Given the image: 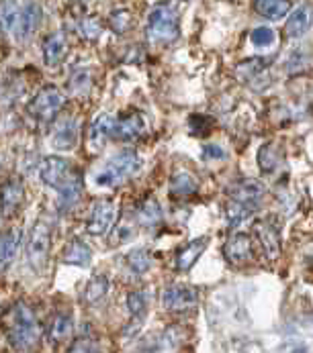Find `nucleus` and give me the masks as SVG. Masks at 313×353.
<instances>
[{
  "label": "nucleus",
  "instance_id": "79ce46f5",
  "mask_svg": "<svg viewBox=\"0 0 313 353\" xmlns=\"http://www.w3.org/2000/svg\"><path fill=\"white\" fill-rule=\"evenodd\" d=\"M74 2H88V0H74Z\"/></svg>",
  "mask_w": 313,
  "mask_h": 353
},
{
  "label": "nucleus",
  "instance_id": "72a5a7b5",
  "mask_svg": "<svg viewBox=\"0 0 313 353\" xmlns=\"http://www.w3.org/2000/svg\"><path fill=\"white\" fill-rule=\"evenodd\" d=\"M93 78H91V72H78V74H74L72 78H70V90H72V94L74 97H84V94H88L91 92V88H93V82H91Z\"/></svg>",
  "mask_w": 313,
  "mask_h": 353
},
{
  "label": "nucleus",
  "instance_id": "7c9ffc66",
  "mask_svg": "<svg viewBox=\"0 0 313 353\" xmlns=\"http://www.w3.org/2000/svg\"><path fill=\"white\" fill-rule=\"evenodd\" d=\"M19 17H21V6L15 0H4L2 2V27L6 33L15 35V29L19 25Z\"/></svg>",
  "mask_w": 313,
  "mask_h": 353
},
{
  "label": "nucleus",
  "instance_id": "6e6552de",
  "mask_svg": "<svg viewBox=\"0 0 313 353\" xmlns=\"http://www.w3.org/2000/svg\"><path fill=\"white\" fill-rule=\"evenodd\" d=\"M41 21H44V10L41 6L35 2V0H25V4L21 6V17H19V25L15 29V39L25 43L29 41L37 29L41 27Z\"/></svg>",
  "mask_w": 313,
  "mask_h": 353
},
{
  "label": "nucleus",
  "instance_id": "39448f33",
  "mask_svg": "<svg viewBox=\"0 0 313 353\" xmlns=\"http://www.w3.org/2000/svg\"><path fill=\"white\" fill-rule=\"evenodd\" d=\"M64 104H66L64 92L55 86H46L33 97V101L27 104V112L41 125H50L52 121H55V117L59 114Z\"/></svg>",
  "mask_w": 313,
  "mask_h": 353
},
{
  "label": "nucleus",
  "instance_id": "4be33fe9",
  "mask_svg": "<svg viewBox=\"0 0 313 353\" xmlns=\"http://www.w3.org/2000/svg\"><path fill=\"white\" fill-rule=\"evenodd\" d=\"M93 259V250L82 241V239H72L70 245L66 248V252L61 255V261L68 265H80L86 268Z\"/></svg>",
  "mask_w": 313,
  "mask_h": 353
},
{
  "label": "nucleus",
  "instance_id": "412c9836",
  "mask_svg": "<svg viewBox=\"0 0 313 353\" xmlns=\"http://www.w3.org/2000/svg\"><path fill=\"white\" fill-rule=\"evenodd\" d=\"M197 190H199V180H197V176H193L189 172H178L170 178V196H174V199L193 196Z\"/></svg>",
  "mask_w": 313,
  "mask_h": 353
},
{
  "label": "nucleus",
  "instance_id": "1a4fd4ad",
  "mask_svg": "<svg viewBox=\"0 0 313 353\" xmlns=\"http://www.w3.org/2000/svg\"><path fill=\"white\" fill-rule=\"evenodd\" d=\"M254 237L268 261L281 257V231L270 219H262L254 225Z\"/></svg>",
  "mask_w": 313,
  "mask_h": 353
},
{
  "label": "nucleus",
  "instance_id": "0eeeda50",
  "mask_svg": "<svg viewBox=\"0 0 313 353\" xmlns=\"http://www.w3.org/2000/svg\"><path fill=\"white\" fill-rule=\"evenodd\" d=\"M162 303L170 312H191L199 304V290L184 284H172L164 290Z\"/></svg>",
  "mask_w": 313,
  "mask_h": 353
},
{
  "label": "nucleus",
  "instance_id": "bb28decb",
  "mask_svg": "<svg viewBox=\"0 0 313 353\" xmlns=\"http://www.w3.org/2000/svg\"><path fill=\"white\" fill-rule=\"evenodd\" d=\"M72 327H74L72 316H70L68 312H57V314L53 316L50 329H48V335H50V339H52L53 343H59V341H64V339L70 337Z\"/></svg>",
  "mask_w": 313,
  "mask_h": 353
},
{
  "label": "nucleus",
  "instance_id": "f257e3e1",
  "mask_svg": "<svg viewBox=\"0 0 313 353\" xmlns=\"http://www.w3.org/2000/svg\"><path fill=\"white\" fill-rule=\"evenodd\" d=\"M44 329L37 321L31 306L25 303H17L10 308V325H8V343L15 350L27 352L33 350L41 341Z\"/></svg>",
  "mask_w": 313,
  "mask_h": 353
},
{
  "label": "nucleus",
  "instance_id": "5701e85b",
  "mask_svg": "<svg viewBox=\"0 0 313 353\" xmlns=\"http://www.w3.org/2000/svg\"><path fill=\"white\" fill-rule=\"evenodd\" d=\"M21 239H23L21 227H10L4 233V237H2V272H6L10 268V263L15 261L17 252L21 248Z\"/></svg>",
  "mask_w": 313,
  "mask_h": 353
},
{
  "label": "nucleus",
  "instance_id": "c85d7f7f",
  "mask_svg": "<svg viewBox=\"0 0 313 353\" xmlns=\"http://www.w3.org/2000/svg\"><path fill=\"white\" fill-rule=\"evenodd\" d=\"M252 214H254V208L248 206V204H242V202L229 201L227 206H225V221L231 227H238V225L246 223Z\"/></svg>",
  "mask_w": 313,
  "mask_h": 353
},
{
  "label": "nucleus",
  "instance_id": "a19ab883",
  "mask_svg": "<svg viewBox=\"0 0 313 353\" xmlns=\"http://www.w3.org/2000/svg\"><path fill=\"white\" fill-rule=\"evenodd\" d=\"M225 152L219 145H205L203 148V159H223Z\"/></svg>",
  "mask_w": 313,
  "mask_h": 353
},
{
  "label": "nucleus",
  "instance_id": "393cba45",
  "mask_svg": "<svg viewBox=\"0 0 313 353\" xmlns=\"http://www.w3.org/2000/svg\"><path fill=\"white\" fill-rule=\"evenodd\" d=\"M135 216L140 221V225L144 227H156L158 223L162 221V206L154 196H148L146 201L140 202L137 210H135Z\"/></svg>",
  "mask_w": 313,
  "mask_h": 353
},
{
  "label": "nucleus",
  "instance_id": "f03ea898",
  "mask_svg": "<svg viewBox=\"0 0 313 353\" xmlns=\"http://www.w3.org/2000/svg\"><path fill=\"white\" fill-rule=\"evenodd\" d=\"M142 168H144V159L133 150H125V152L117 153L115 157H111L104 163V168H101L95 174V182L99 186L115 188V186L127 182L129 178H133L135 174H140Z\"/></svg>",
  "mask_w": 313,
  "mask_h": 353
},
{
  "label": "nucleus",
  "instance_id": "e433bc0d",
  "mask_svg": "<svg viewBox=\"0 0 313 353\" xmlns=\"http://www.w3.org/2000/svg\"><path fill=\"white\" fill-rule=\"evenodd\" d=\"M101 23L95 19V17H86V19H82L80 21V33H82V37H86L88 41H97L99 37H101Z\"/></svg>",
  "mask_w": 313,
  "mask_h": 353
},
{
  "label": "nucleus",
  "instance_id": "b1692460",
  "mask_svg": "<svg viewBox=\"0 0 313 353\" xmlns=\"http://www.w3.org/2000/svg\"><path fill=\"white\" fill-rule=\"evenodd\" d=\"M254 10L268 21H281L291 12V0H254Z\"/></svg>",
  "mask_w": 313,
  "mask_h": 353
},
{
  "label": "nucleus",
  "instance_id": "7ed1b4c3",
  "mask_svg": "<svg viewBox=\"0 0 313 353\" xmlns=\"http://www.w3.org/2000/svg\"><path fill=\"white\" fill-rule=\"evenodd\" d=\"M148 39L152 43H172L180 35V17L174 6L158 4L148 17Z\"/></svg>",
  "mask_w": 313,
  "mask_h": 353
},
{
  "label": "nucleus",
  "instance_id": "dca6fc26",
  "mask_svg": "<svg viewBox=\"0 0 313 353\" xmlns=\"http://www.w3.org/2000/svg\"><path fill=\"white\" fill-rule=\"evenodd\" d=\"M207 237H199V239L189 241L180 252L174 255V270L176 272H189L195 265V261L201 257V253L207 250Z\"/></svg>",
  "mask_w": 313,
  "mask_h": 353
},
{
  "label": "nucleus",
  "instance_id": "4468645a",
  "mask_svg": "<svg viewBox=\"0 0 313 353\" xmlns=\"http://www.w3.org/2000/svg\"><path fill=\"white\" fill-rule=\"evenodd\" d=\"M312 25L313 8L312 6H307V4H303V6L295 8V10L291 12V17L287 19L285 33H287V37H291V39H299V37H303V35L312 29Z\"/></svg>",
  "mask_w": 313,
  "mask_h": 353
},
{
  "label": "nucleus",
  "instance_id": "6ab92c4d",
  "mask_svg": "<svg viewBox=\"0 0 313 353\" xmlns=\"http://www.w3.org/2000/svg\"><path fill=\"white\" fill-rule=\"evenodd\" d=\"M68 53V39L64 33H52L44 41V61L48 68H57Z\"/></svg>",
  "mask_w": 313,
  "mask_h": 353
},
{
  "label": "nucleus",
  "instance_id": "473e14b6",
  "mask_svg": "<svg viewBox=\"0 0 313 353\" xmlns=\"http://www.w3.org/2000/svg\"><path fill=\"white\" fill-rule=\"evenodd\" d=\"M127 310H129L131 319L144 321L146 312H148V299H146V294L144 292H131L127 296Z\"/></svg>",
  "mask_w": 313,
  "mask_h": 353
},
{
  "label": "nucleus",
  "instance_id": "9b49d317",
  "mask_svg": "<svg viewBox=\"0 0 313 353\" xmlns=\"http://www.w3.org/2000/svg\"><path fill=\"white\" fill-rule=\"evenodd\" d=\"M227 196H229V201L242 202V204L256 208L266 196V186L260 180H242L227 188Z\"/></svg>",
  "mask_w": 313,
  "mask_h": 353
},
{
  "label": "nucleus",
  "instance_id": "4c0bfd02",
  "mask_svg": "<svg viewBox=\"0 0 313 353\" xmlns=\"http://www.w3.org/2000/svg\"><path fill=\"white\" fill-rule=\"evenodd\" d=\"M189 127L193 135H205L209 131V119L203 114H193L189 119Z\"/></svg>",
  "mask_w": 313,
  "mask_h": 353
},
{
  "label": "nucleus",
  "instance_id": "9d476101",
  "mask_svg": "<svg viewBox=\"0 0 313 353\" xmlns=\"http://www.w3.org/2000/svg\"><path fill=\"white\" fill-rule=\"evenodd\" d=\"M72 176V163L66 157L50 155L41 163V182L50 188H59Z\"/></svg>",
  "mask_w": 313,
  "mask_h": 353
},
{
  "label": "nucleus",
  "instance_id": "f8f14e48",
  "mask_svg": "<svg viewBox=\"0 0 313 353\" xmlns=\"http://www.w3.org/2000/svg\"><path fill=\"white\" fill-rule=\"evenodd\" d=\"M144 133H146V121H144L142 114L131 112V114H125V117L115 119L113 139H117V141H135Z\"/></svg>",
  "mask_w": 313,
  "mask_h": 353
},
{
  "label": "nucleus",
  "instance_id": "a878e982",
  "mask_svg": "<svg viewBox=\"0 0 313 353\" xmlns=\"http://www.w3.org/2000/svg\"><path fill=\"white\" fill-rule=\"evenodd\" d=\"M283 157H285L283 148H278L276 143H266L260 148L256 159H258V165L264 174H272L283 163Z\"/></svg>",
  "mask_w": 313,
  "mask_h": 353
},
{
  "label": "nucleus",
  "instance_id": "ea45409f",
  "mask_svg": "<svg viewBox=\"0 0 313 353\" xmlns=\"http://www.w3.org/2000/svg\"><path fill=\"white\" fill-rule=\"evenodd\" d=\"M113 237H115V239H108V243H113V248H117L119 243L131 239L133 233H131V231H125V227H121V229H113Z\"/></svg>",
  "mask_w": 313,
  "mask_h": 353
},
{
  "label": "nucleus",
  "instance_id": "a211bd4d",
  "mask_svg": "<svg viewBox=\"0 0 313 353\" xmlns=\"http://www.w3.org/2000/svg\"><path fill=\"white\" fill-rule=\"evenodd\" d=\"M23 199H25L23 184L17 178H8L2 186V216L8 219L10 214H15Z\"/></svg>",
  "mask_w": 313,
  "mask_h": 353
},
{
  "label": "nucleus",
  "instance_id": "2eb2a0df",
  "mask_svg": "<svg viewBox=\"0 0 313 353\" xmlns=\"http://www.w3.org/2000/svg\"><path fill=\"white\" fill-rule=\"evenodd\" d=\"M78 133H80V123L76 119H66L57 125L55 133H53L52 145L53 150L59 152H70L74 150V145L78 143Z\"/></svg>",
  "mask_w": 313,
  "mask_h": 353
},
{
  "label": "nucleus",
  "instance_id": "f3484780",
  "mask_svg": "<svg viewBox=\"0 0 313 353\" xmlns=\"http://www.w3.org/2000/svg\"><path fill=\"white\" fill-rule=\"evenodd\" d=\"M57 192H59V196H57V208L61 212L74 208L78 204V201H80V196H82V178H80V174H72L57 188Z\"/></svg>",
  "mask_w": 313,
  "mask_h": 353
},
{
  "label": "nucleus",
  "instance_id": "c9c22d12",
  "mask_svg": "<svg viewBox=\"0 0 313 353\" xmlns=\"http://www.w3.org/2000/svg\"><path fill=\"white\" fill-rule=\"evenodd\" d=\"M250 41L254 48H270L274 43V31L270 27H256L250 33Z\"/></svg>",
  "mask_w": 313,
  "mask_h": 353
},
{
  "label": "nucleus",
  "instance_id": "aec40b11",
  "mask_svg": "<svg viewBox=\"0 0 313 353\" xmlns=\"http://www.w3.org/2000/svg\"><path fill=\"white\" fill-rule=\"evenodd\" d=\"M113 125H115V119L108 114H101L93 123L91 133H88V145L93 152H101L106 139H113Z\"/></svg>",
  "mask_w": 313,
  "mask_h": 353
},
{
  "label": "nucleus",
  "instance_id": "2f4dec72",
  "mask_svg": "<svg viewBox=\"0 0 313 353\" xmlns=\"http://www.w3.org/2000/svg\"><path fill=\"white\" fill-rule=\"evenodd\" d=\"M184 339H187L184 329H182L180 325H170V327L164 331L162 339L158 341V350H160V343H164L162 350H174V347H176L178 343H182Z\"/></svg>",
  "mask_w": 313,
  "mask_h": 353
},
{
  "label": "nucleus",
  "instance_id": "58836bf2",
  "mask_svg": "<svg viewBox=\"0 0 313 353\" xmlns=\"http://www.w3.org/2000/svg\"><path fill=\"white\" fill-rule=\"evenodd\" d=\"M70 352H99V345L91 339L80 337L74 341V345H70Z\"/></svg>",
  "mask_w": 313,
  "mask_h": 353
},
{
  "label": "nucleus",
  "instance_id": "ddd939ff",
  "mask_svg": "<svg viewBox=\"0 0 313 353\" xmlns=\"http://www.w3.org/2000/svg\"><path fill=\"white\" fill-rule=\"evenodd\" d=\"M223 255L231 265H242L252 259V241L244 233H236L223 245Z\"/></svg>",
  "mask_w": 313,
  "mask_h": 353
},
{
  "label": "nucleus",
  "instance_id": "cd10ccee",
  "mask_svg": "<svg viewBox=\"0 0 313 353\" xmlns=\"http://www.w3.org/2000/svg\"><path fill=\"white\" fill-rule=\"evenodd\" d=\"M108 288H111V284L104 276L91 278L86 288H84V301L88 304H99L108 294Z\"/></svg>",
  "mask_w": 313,
  "mask_h": 353
},
{
  "label": "nucleus",
  "instance_id": "c756f323",
  "mask_svg": "<svg viewBox=\"0 0 313 353\" xmlns=\"http://www.w3.org/2000/svg\"><path fill=\"white\" fill-rule=\"evenodd\" d=\"M125 261H127V265L131 268L133 274L142 276V274H146L152 268V253L148 252V250H144V248H137V250H131V252L127 253Z\"/></svg>",
  "mask_w": 313,
  "mask_h": 353
},
{
  "label": "nucleus",
  "instance_id": "423d86ee",
  "mask_svg": "<svg viewBox=\"0 0 313 353\" xmlns=\"http://www.w3.org/2000/svg\"><path fill=\"white\" fill-rule=\"evenodd\" d=\"M117 221V206L111 201H97L91 208V214L86 219V233L95 237H103L108 231H113Z\"/></svg>",
  "mask_w": 313,
  "mask_h": 353
},
{
  "label": "nucleus",
  "instance_id": "20e7f679",
  "mask_svg": "<svg viewBox=\"0 0 313 353\" xmlns=\"http://www.w3.org/2000/svg\"><path fill=\"white\" fill-rule=\"evenodd\" d=\"M50 250H52V231L50 225L44 221H37L33 229L29 231L27 243H25V257L27 263L33 272L41 274L48 265L50 259Z\"/></svg>",
  "mask_w": 313,
  "mask_h": 353
},
{
  "label": "nucleus",
  "instance_id": "f704fd0d",
  "mask_svg": "<svg viewBox=\"0 0 313 353\" xmlns=\"http://www.w3.org/2000/svg\"><path fill=\"white\" fill-rule=\"evenodd\" d=\"M108 25H111V29H113L117 35H125V33H127V29L131 27V12H129V10H125V8H119V10L111 12V17H108Z\"/></svg>",
  "mask_w": 313,
  "mask_h": 353
}]
</instances>
